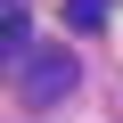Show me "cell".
Returning a JSON list of instances; mask_svg holds the SVG:
<instances>
[{
	"mask_svg": "<svg viewBox=\"0 0 123 123\" xmlns=\"http://www.w3.org/2000/svg\"><path fill=\"white\" fill-rule=\"evenodd\" d=\"M0 57H8V66H25V57H41V41H33V25L8 8V17H0Z\"/></svg>",
	"mask_w": 123,
	"mask_h": 123,
	"instance_id": "cell-2",
	"label": "cell"
},
{
	"mask_svg": "<svg viewBox=\"0 0 123 123\" xmlns=\"http://www.w3.org/2000/svg\"><path fill=\"white\" fill-rule=\"evenodd\" d=\"M74 82H82V66H74L66 41H49L41 57H25V66H17V98H25V107H57Z\"/></svg>",
	"mask_w": 123,
	"mask_h": 123,
	"instance_id": "cell-1",
	"label": "cell"
},
{
	"mask_svg": "<svg viewBox=\"0 0 123 123\" xmlns=\"http://www.w3.org/2000/svg\"><path fill=\"white\" fill-rule=\"evenodd\" d=\"M66 17H74L82 33H98V25H107V0H66Z\"/></svg>",
	"mask_w": 123,
	"mask_h": 123,
	"instance_id": "cell-3",
	"label": "cell"
}]
</instances>
